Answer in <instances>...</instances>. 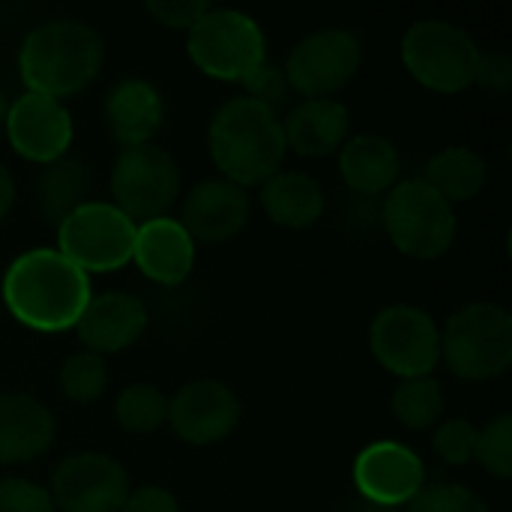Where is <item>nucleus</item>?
<instances>
[{
	"label": "nucleus",
	"instance_id": "a878e982",
	"mask_svg": "<svg viewBox=\"0 0 512 512\" xmlns=\"http://www.w3.org/2000/svg\"><path fill=\"white\" fill-rule=\"evenodd\" d=\"M444 387L441 381L429 378H408L399 381L390 399V411L399 426L411 432H426L435 429L444 417Z\"/></svg>",
	"mask_w": 512,
	"mask_h": 512
},
{
	"label": "nucleus",
	"instance_id": "1a4fd4ad",
	"mask_svg": "<svg viewBox=\"0 0 512 512\" xmlns=\"http://www.w3.org/2000/svg\"><path fill=\"white\" fill-rule=\"evenodd\" d=\"M135 222L111 201H87L57 225V252L81 273H114L132 261Z\"/></svg>",
	"mask_w": 512,
	"mask_h": 512
},
{
	"label": "nucleus",
	"instance_id": "cd10ccee",
	"mask_svg": "<svg viewBox=\"0 0 512 512\" xmlns=\"http://www.w3.org/2000/svg\"><path fill=\"white\" fill-rule=\"evenodd\" d=\"M57 384L63 396L75 405H93L108 390V366L105 357L90 351H75L63 360L57 372Z\"/></svg>",
	"mask_w": 512,
	"mask_h": 512
},
{
	"label": "nucleus",
	"instance_id": "20e7f679",
	"mask_svg": "<svg viewBox=\"0 0 512 512\" xmlns=\"http://www.w3.org/2000/svg\"><path fill=\"white\" fill-rule=\"evenodd\" d=\"M441 360L471 384L495 381L512 366V315L507 306L474 300L456 309L441 330Z\"/></svg>",
	"mask_w": 512,
	"mask_h": 512
},
{
	"label": "nucleus",
	"instance_id": "72a5a7b5",
	"mask_svg": "<svg viewBox=\"0 0 512 512\" xmlns=\"http://www.w3.org/2000/svg\"><path fill=\"white\" fill-rule=\"evenodd\" d=\"M213 3H207V0H150L147 6H144V12L150 15V18H156L162 27H168V30H186L189 33V27L210 9Z\"/></svg>",
	"mask_w": 512,
	"mask_h": 512
},
{
	"label": "nucleus",
	"instance_id": "7c9ffc66",
	"mask_svg": "<svg viewBox=\"0 0 512 512\" xmlns=\"http://www.w3.org/2000/svg\"><path fill=\"white\" fill-rule=\"evenodd\" d=\"M477 435L480 429L471 420H444L432 432V450L447 465H471L477 453Z\"/></svg>",
	"mask_w": 512,
	"mask_h": 512
},
{
	"label": "nucleus",
	"instance_id": "f8f14e48",
	"mask_svg": "<svg viewBox=\"0 0 512 512\" xmlns=\"http://www.w3.org/2000/svg\"><path fill=\"white\" fill-rule=\"evenodd\" d=\"M129 492V471L114 456L96 450L60 459L48 483L57 512H120Z\"/></svg>",
	"mask_w": 512,
	"mask_h": 512
},
{
	"label": "nucleus",
	"instance_id": "ddd939ff",
	"mask_svg": "<svg viewBox=\"0 0 512 512\" xmlns=\"http://www.w3.org/2000/svg\"><path fill=\"white\" fill-rule=\"evenodd\" d=\"M360 501L381 510H405L426 489V465L408 444L372 441L354 459Z\"/></svg>",
	"mask_w": 512,
	"mask_h": 512
},
{
	"label": "nucleus",
	"instance_id": "f03ea898",
	"mask_svg": "<svg viewBox=\"0 0 512 512\" xmlns=\"http://www.w3.org/2000/svg\"><path fill=\"white\" fill-rule=\"evenodd\" d=\"M105 63V42L99 30L81 18H48L27 30L18 48V72L24 90L69 99L87 90Z\"/></svg>",
	"mask_w": 512,
	"mask_h": 512
},
{
	"label": "nucleus",
	"instance_id": "4468645a",
	"mask_svg": "<svg viewBox=\"0 0 512 512\" xmlns=\"http://www.w3.org/2000/svg\"><path fill=\"white\" fill-rule=\"evenodd\" d=\"M243 408L237 393L216 378H198L168 396V426L192 447H210L234 435Z\"/></svg>",
	"mask_w": 512,
	"mask_h": 512
},
{
	"label": "nucleus",
	"instance_id": "9d476101",
	"mask_svg": "<svg viewBox=\"0 0 512 512\" xmlns=\"http://www.w3.org/2000/svg\"><path fill=\"white\" fill-rule=\"evenodd\" d=\"M369 351L399 381L429 378L441 363V327L426 309L393 303L372 318Z\"/></svg>",
	"mask_w": 512,
	"mask_h": 512
},
{
	"label": "nucleus",
	"instance_id": "b1692460",
	"mask_svg": "<svg viewBox=\"0 0 512 512\" xmlns=\"http://www.w3.org/2000/svg\"><path fill=\"white\" fill-rule=\"evenodd\" d=\"M33 192H36L39 216L51 228H57L72 210H78L81 204L90 201V192H93V168L84 159L63 156V159L39 168Z\"/></svg>",
	"mask_w": 512,
	"mask_h": 512
},
{
	"label": "nucleus",
	"instance_id": "dca6fc26",
	"mask_svg": "<svg viewBox=\"0 0 512 512\" xmlns=\"http://www.w3.org/2000/svg\"><path fill=\"white\" fill-rule=\"evenodd\" d=\"M252 216L249 189L234 186L225 177H210L195 183L180 198V216L177 222L186 228V234L198 243L216 246L234 240Z\"/></svg>",
	"mask_w": 512,
	"mask_h": 512
},
{
	"label": "nucleus",
	"instance_id": "a211bd4d",
	"mask_svg": "<svg viewBox=\"0 0 512 512\" xmlns=\"http://www.w3.org/2000/svg\"><path fill=\"white\" fill-rule=\"evenodd\" d=\"M57 420L51 408L18 390H0V465H27L54 444Z\"/></svg>",
	"mask_w": 512,
	"mask_h": 512
},
{
	"label": "nucleus",
	"instance_id": "f257e3e1",
	"mask_svg": "<svg viewBox=\"0 0 512 512\" xmlns=\"http://www.w3.org/2000/svg\"><path fill=\"white\" fill-rule=\"evenodd\" d=\"M6 312L33 333L75 330L93 297L90 276L51 246L21 252L0 279Z\"/></svg>",
	"mask_w": 512,
	"mask_h": 512
},
{
	"label": "nucleus",
	"instance_id": "473e14b6",
	"mask_svg": "<svg viewBox=\"0 0 512 512\" xmlns=\"http://www.w3.org/2000/svg\"><path fill=\"white\" fill-rule=\"evenodd\" d=\"M0 512H57L45 486L24 477L0 480Z\"/></svg>",
	"mask_w": 512,
	"mask_h": 512
},
{
	"label": "nucleus",
	"instance_id": "2eb2a0df",
	"mask_svg": "<svg viewBox=\"0 0 512 512\" xmlns=\"http://www.w3.org/2000/svg\"><path fill=\"white\" fill-rule=\"evenodd\" d=\"M9 147L33 162V165H51L63 156H69L72 138H75V123L72 114L63 102L39 96L24 90L9 102L6 120H3Z\"/></svg>",
	"mask_w": 512,
	"mask_h": 512
},
{
	"label": "nucleus",
	"instance_id": "7ed1b4c3",
	"mask_svg": "<svg viewBox=\"0 0 512 512\" xmlns=\"http://www.w3.org/2000/svg\"><path fill=\"white\" fill-rule=\"evenodd\" d=\"M207 150L225 180L240 189L261 186L288 156L282 117L249 96H234L210 117Z\"/></svg>",
	"mask_w": 512,
	"mask_h": 512
},
{
	"label": "nucleus",
	"instance_id": "c85d7f7f",
	"mask_svg": "<svg viewBox=\"0 0 512 512\" xmlns=\"http://www.w3.org/2000/svg\"><path fill=\"white\" fill-rule=\"evenodd\" d=\"M474 462H480V468L486 474H492L495 480L507 483L512 477V417L510 414H498L495 420H489L480 435H477V453Z\"/></svg>",
	"mask_w": 512,
	"mask_h": 512
},
{
	"label": "nucleus",
	"instance_id": "f3484780",
	"mask_svg": "<svg viewBox=\"0 0 512 512\" xmlns=\"http://www.w3.org/2000/svg\"><path fill=\"white\" fill-rule=\"evenodd\" d=\"M150 324V309L141 297L129 291H102L93 294L84 306L75 333L84 351L108 357L132 348Z\"/></svg>",
	"mask_w": 512,
	"mask_h": 512
},
{
	"label": "nucleus",
	"instance_id": "c756f323",
	"mask_svg": "<svg viewBox=\"0 0 512 512\" xmlns=\"http://www.w3.org/2000/svg\"><path fill=\"white\" fill-rule=\"evenodd\" d=\"M405 512H492L489 504L462 483H426V489L405 507Z\"/></svg>",
	"mask_w": 512,
	"mask_h": 512
},
{
	"label": "nucleus",
	"instance_id": "423d86ee",
	"mask_svg": "<svg viewBox=\"0 0 512 512\" xmlns=\"http://www.w3.org/2000/svg\"><path fill=\"white\" fill-rule=\"evenodd\" d=\"M480 51L477 39L447 18H420L402 36V63L411 78L444 96L474 87Z\"/></svg>",
	"mask_w": 512,
	"mask_h": 512
},
{
	"label": "nucleus",
	"instance_id": "f704fd0d",
	"mask_svg": "<svg viewBox=\"0 0 512 512\" xmlns=\"http://www.w3.org/2000/svg\"><path fill=\"white\" fill-rule=\"evenodd\" d=\"M474 84L483 87L492 96H507L512 87V60L507 51L492 48V51H480L477 60V75Z\"/></svg>",
	"mask_w": 512,
	"mask_h": 512
},
{
	"label": "nucleus",
	"instance_id": "e433bc0d",
	"mask_svg": "<svg viewBox=\"0 0 512 512\" xmlns=\"http://www.w3.org/2000/svg\"><path fill=\"white\" fill-rule=\"evenodd\" d=\"M12 204H15V177H12V171L0 162V225H3V219L9 216Z\"/></svg>",
	"mask_w": 512,
	"mask_h": 512
},
{
	"label": "nucleus",
	"instance_id": "c9c22d12",
	"mask_svg": "<svg viewBox=\"0 0 512 512\" xmlns=\"http://www.w3.org/2000/svg\"><path fill=\"white\" fill-rule=\"evenodd\" d=\"M120 512H180V501L165 486H138L129 492Z\"/></svg>",
	"mask_w": 512,
	"mask_h": 512
},
{
	"label": "nucleus",
	"instance_id": "6e6552de",
	"mask_svg": "<svg viewBox=\"0 0 512 512\" xmlns=\"http://www.w3.org/2000/svg\"><path fill=\"white\" fill-rule=\"evenodd\" d=\"M108 192L111 204L135 225L162 219L171 216L180 201V168L156 141L120 147L108 177Z\"/></svg>",
	"mask_w": 512,
	"mask_h": 512
},
{
	"label": "nucleus",
	"instance_id": "bb28decb",
	"mask_svg": "<svg viewBox=\"0 0 512 512\" xmlns=\"http://www.w3.org/2000/svg\"><path fill=\"white\" fill-rule=\"evenodd\" d=\"M114 417L123 432L153 435L168 426V396L153 384H129L114 402Z\"/></svg>",
	"mask_w": 512,
	"mask_h": 512
},
{
	"label": "nucleus",
	"instance_id": "393cba45",
	"mask_svg": "<svg viewBox=\"0 0 512 512\" xmlns=\"http://www.w3.org/2000/svg\"><path fill=\"white\" fill-rule=\"evenodd\" d=\"M423 180L453 207L474 201L486 183H489V165L486 159L465 147V144H450L444 150H438L429 162H426V174Z\"/></svg>",
	"mask_w": 512,
	"mask_h": 512
},
{
	"label": "nucleus",
	"instance_id": "39448f33",
	"mask_svg": "<svg viewBox=\"0 0 512 512\" xmlns=\"http://www.w3.org/2000/svg\"><path fill=\"white\" fill-rule=\"evenodd\" d=\"M381 228L402 255L414 261H435L456 243L459 216L456 207L423 177H411L399 180L381 198Z\"/></svg>",
	"mask_w": 512,
	"mask_h": 512
},
{
	"label": "nucleus",
	"instance_id": "9b49d317",
	"mask_svg": "<svg viewBox=\"0 0 512 512\" xmlns=\"http://www.w3.org/2000/svg\"><path fill=\"white\" fill-rule=\"evenodd\" d=\"M363 66V42L348 27L306 33L285 60V78L303 99H336Z\"/></svg>",
	"mask_w": 512,
	"mask_h": 512
},
{
	"label": "nucleus",
	"instance_id": "aec40b11",
	"mask_svg": "<svg viewBox=\"0 0 512 512\" xmlns=\"http://www.w3.org/2000/svg\"><path fill=\"white\" fill-rule=\"evenodd\" d=\"M132 264L156 285L177 288L192 276L195 240L177 222V216H162L141 222L135 228Z\"/></svg>",
	"mask_w": 512,
	"mask_h": 512
},
{
	"label": "nucleus",
	"instance_id": "0eeeda50",
	"mask_svg": "<svg viewBox=\"0 0 512 512\" xmlns=\"http://www.w3.org/2000/svg\"><path fill=\"white\" fill-rule=\"evenodd\" d=\"M186 51L195 69L207 78L240 84L267 60V36L249 12L210 6L189 27Z\"/></svg>",
	"mask_w": 512,
	"mask_h": 512
},
{
	"label": "nucleus",
	"instance_id": "412c9836",
	"mask_svg": "<svg viewBox=\"0 0 512 512\" xmlns=\"http://www.w3.org/2000/svg\"><path fill=\"white\" fill-rule=\"evenodd\" d=\"M288 153L321 159L339 153L351 138V111L342 99H300L282 117Z\"/></svg>",
	"mask_w": 512,
	"mask_h": 512
},
{
	"label": "nucleus",
	"instance_id": "2f4dec72",
	"mask_svg": "<svg viewBox=\"0 0 512 512\" xmlns=\"http://www.w3.org/2000/svg\"><path fill=\"white\" fill-rule=\"evenodd\" d=\"M240 84H243V96H249V99H255V102H261V105H267L273 111L291 93L288 78H285V69L279 63H273V60H264L261 66H255Z\"/></svg>",
	"mask_w": 512,
	"mask_h": 512
},
{
	"label": "nucleus",
	"instance_id": "6ab92c4d",
	"mask_svg": "<svg viewBox=\"0 0 512 512\" xmlns=\"http://www.w3.org/2000/svg\"><path fill=\"white\" fill-rule=\"evenodd\" d=\"M102 114L111 138L120 147L150 144L165 123V99L153 81L129 75L108 87Z\"/></svg>",
	"mask_w": 512,
	"mask_h": 512
},
{
	"label": "nucleus",
	"instance_id": "5701e85b",
	"mask_svg": "<svg viewBox=\"0 0 512 512\" xmlns=\"http://www.w3.org/2000/svg\"><path fill=\"white\" fill-rule=\"evenodd\" d=\"M258 189H261L258 201L267 219L291 231L312 228L327 210L324 186L312 174L297 171V168H279Z\"/></svg>",
	"mask_w": 512,
	"mask_h": 512
},
{
	"label": "nucleus",
	"instance_id": "4be33fe9",
	"mask_svg": "<svg viewBox=\"0 0 512 512\" xmlns=\"http://www.w3.org/2000/svg\"><path fill=\"white\" fill-rule=\"evenodd\" d=\"M339 174L354 195L384 198L402 177V153L387 135L360 132L342 144Z\"/></svg>",
	"mask_w": 512,
	"mask_h": 512
},
{
	"label": "nucleus",
	"instance_id": "4c0bfd02",
	"mask_svg": "<svg viewBox=\"0 0 512 512\" xmlns=\"http://www.w3.org/2000/svg\"><path fill=\"white\" fill-rule=\"evenodd\" d=\"M6 111H9V96L0 90V126H3V120H6Z\"/></svg>",
	"mask_w": 512,
	"mask_h": 512
}]
</instances>
